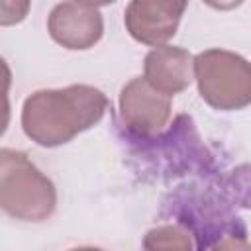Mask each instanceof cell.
Returning <instances> with one entry per match:
<instances>
[{
	"instance_id": "1",
	"label": "cell",
	"mask_w": 251,
	"mask_h": 251,
	"mask_svg": "<svg viewBox=\"0 0 251 251\" xmlns=\"http://www.w3.org/2000/svg\"><path fill=\"white\" fill-rule=\"evenodd\" d=\"M106 108L108 98L98 88L88 84L39 90L24 102L22 127L24 133L37 145L55 147L96 126Z\"/></svg>"
},
{
	"instance_id": "2",
	"label": "cell",
	"mask_w": 251,
	"mask_h": 251,
	"mask_svg": "<svg viewBox=\"0 0 251 251\" xmlns=\"http://www.w3.org/2000/svg\"><path fill=\"white\" fill-rule=\"evenodd\" d=\"M0 204L2 210L24 222L47 220L57 204L53 182L20 151H0Z\"/></svg>"
},
{
	"instance_id": "3",
	"label": "cell",
	"mask_w": 251,
	"mask_h": 251,
	"mask_svg": "<svg viewBox=\"0 0 251 251\" xmlns=\"http://www.w3.org/2000/svg\"><path fill=\"white\" fill-rule=\"evenodd\" d=\"M200 96L216 110H239L251 104V63L226 49H208L194 57Z\"/></svg>"
},
{
	"instance_id": "4",
	"label": "cell",
	"mask_w": 251,
	"mask_h": 251,
	"mask_svg": "<svg viewBox=\"0 0 251 251\" xmlns=\"http://www.w3.org/2000/svg\"><path fill=\"white\" fill-rule=\"evenodd\" d=\"M120 114L129 133L151 137L165 127L171 116V94L155 88L145 76H137L122 88Z\"/></svg>"
},
{
	"instance_id": "5",
	"label": "cell",
	"mask_w": 251,
	"mask_h": 251,
	"mask_svg": "<svg viewBox=\"0 0 251 251\" xmlns=\"http://www.w3.org/2000/svg\"><path fill=\"white\" fill-rule=\"evenodd\" d=\"M188 0H131L126 8L129 35L145 45H163L178 29Z\"/></svg>"
},
{
	"instance_id": "6",
	"label": "cell",
	"mask_w": 251,
	"mask_h": 251,
	"mask_svg": "<svg viewBox=\"0 0 251 251\" xmlns=\"http://www.w3.org/2000/svg\"><path fill=\"white\" fill-rule=\"evenodd\" d=\"M47 29L49 35L67 49H88L100 41L104 22L94 6L65 0L51 10Z\"/></svg>"
},
{
	"instance_id": "7",
	"label": "cell",
	"mask_w": 251,
	"mask_h": 251,
	"mask_svg": "<svg viewBox=\"0 0 251 251\" xmlns=\"http://www.w3.org/2000/svg\"><path fill=\"white\" fill-rule=\"evenodd\" d=\"M145 78L165 94H176L192 82L194 57L182 47L157 45L145 57Z\"/></svg>"
},
{
	"instance_id": "8",
	"label": "cell",
	"mask_w": 251,
	"mask_h": 251,
	"mask_svg": "<svg viewBox=\"0 0 251 251\" xmlns=\"http://www.w3.org/2000/svg\"><path fill=\"white\" fill-rule=\"evenodd\" d=\"M190 231L182 226H161L151 229L145 237L147 249H190Z\"/></svg>"
},
{
	"instance_id": "9",
	"label": "cell",
	"mask_w": 251,
	"mask_h": 251,
	"mask_svg": "<svg viewBox=\"0 0 251 251\" xmlns=\"http://www.w3.org/2000/svg\"><path fill=\"white\" fill-rule=\"evenodd\" d=\"M231 188L243 206L251 208V165H243L231 175Z\"/></svg>"
},
{
	"instance_id": "10",
	"label": "cell",
	"mask_w": 251,
	"mask_h": 251,
	"mask_svg": "<svg viewBox=\"0 0 251 251\" xmlns=\"http://www.w3.org/2000/svg\"><path fill=\"white\" fill-rule=\"evenodd\" d=\"M29 10V0H2V14H0V24L14 25L20 24Z\"/></svg>"
},
{
	"instance_id": "11",
	"label": "cell",
	"mask_w": 251,
	"mask_h": 251,
	"mask_svg": "<svg viewBox=\"0 0 251 251\" xmlns=\"http://www.w3.org/2000/svg\"><path fill=\"white\" fill-rule=\"evenodd\" d=\"M210 8H214V10H233V8H237L243 0H204Z\"/></svg>"
},
{
	"instance_id": "12",
	"label": "cell",
	"mask_w": 251,
	"mask_h": 251,
	"mask_svg": "<svg viewBox=\"0 0 251 251\" xmlns=\"http://www.w3.org/2000/svg\"><path fill=\"white\" fill-rule=\"evenodd\" d=\"M78 2H82V4H88V6H108V4H112V2H116V0H78Z\"/></svg>"
}]
</instances>
